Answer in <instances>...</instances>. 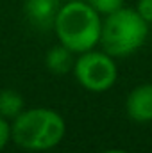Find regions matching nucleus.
<instances>
[{
    "instance_id": "ddd939ff",
    "label": "nucleus",
    "mask_w": 152,
    "mask_h": 153,
    "mask_svg": "<svg viewBox=\"0 0 152 153\" xmlns=\"http://www.w3.org/2000/svg\"><path fill=\"white\" fill-rule=\"evenodd\" d=\"M66 2H70V0H66Z\"/></svg>"
},
{
    "instance_id": "6e6552de",
    "label": "nucleus",
    "mask_w": 152,
    "mask_h": 153,
    "mask_svg": "<svg viewBox=\"0 0 152 153\" xmlns=\"http://www.w3.org/2000/svg\"><path fill=\"white\" fill-rule=\"evenodd\" d=\"M23 96L14 89H2L0 91V116L5 119H14L23 111Z\"/></svg>"
},
{
    "instance_id": "f257e3e1",
    "label": "nucleus",
    "mask_w": 152,
    "mask_h": 153,
    "mask_svg": "<svg viewBox=\"0 0 152 153\" xmlns=\"http://www.w3.org/2000/svg\"><path fill=\"white\" fill-rule=\"evenodd\" d=\"M66 134L63 116L54 109H23L11 123V139L25 152H47L56 148Z\"/></svg>"
},
{
    "instance_id": "1a4fd4ad",
    "label": "nucleus",
    "mask_w": 152,
    "mask_h": 153,
    "mask_svg": "<svg viewBox=\"0 0 152 153\" xmlns=\"http://www.w3.org/2000/svg\"><path fill=\"white\" fill-rule=\"evenodd\" d=\"M99 14H111L114 11H118L120 7H123V0H86Z\"/></svg>"
},
{
    "instance_id": "9d476101",
    "label": "nucleus",
    "mask_w": 152,
    "mask_h": 153,
    "mask_svg": "<svg viewBox=\"0 0 152 153\" xmlns=\"http://www.w3.org/2000/svg\"><path fill=\"white\" fill-rule=\"evenodd\" d=\"M136 11H138V14L150 25L152 23V0H138Z\"/></svg>"
},
{
    "instance_id": "9b49d317",
    "label": "nucleus",
    "mask_w": 152,
    "mask_h": 153,
    "mask_svg": "<svg viewBox=\"0 0 152 153\" xmlns=\"http://www.w3.org/2000/svg\"><path fill=\"white\" fill-rule=\"evenodd\" d=\"M9 141H11V123L0 116V152L5 148Z\"/></svg>"
},
{
    "instance_id": "f8f14e48",
    "label": "nucleus",
    "mask_w": 152,
    "mask_h": 153,
    "mask_svg": "<svg viewBox=\"0 0 152 153\" xmlns=\"http://www.w3.org/2000/svg\"><path fill=\"white\" fill-rule=\"evenodd\" d=\"M102 153H129V152H125V150H118V148H113V150H106V152H102Z\"/></svg>"
},
{
    "instance_id": "0eeeda50",
    "label": "nucleus",
    "mask_w": 152,
    "mask_h": 153,
    "mask_svg": "<svg viewBox=\"0 0 152 153\" xmlns=\"http://www.w3.org/2000/svg\"><path fill=\"white\" fill-rule=\"evenodd\" d=\"M45 64L48 71H52L54 75H66L74 70V64H75L74 52H70L63 45H56L47 52Z\"/></svg>"
},
{
    "instance_id": "20e7f679",
    "label": "nucleus",
    "mask_w": 152,
    "mask_h": 153,
    "mask_svg": "<svg viewBox=\"0 0 152 153\" xmlns=\"http://www.w3.org/2000/svg\"><path fill=\"white\" fill-rule=\"evenodd\" d=\"M74 75L84 89L91 93H104L114 85L118 78V68L114 59L104 50H88L75 59Z\"/></svg>"
},
{
    "instance_id": "f03ea898",
    "label": "nucleus",
    "mask_w": 152,
    "mask_h": 153,
    "mask_svg": "<svg viewBox=\"0 0 152 153\" xmlns=\"http://www.w3.org/2000/svg\"><path fill=\"white\" fill-rule=\"evenodd\" d=\"M100 14L86 0H70L57 11L54 30L59 45L74 53L93 50L100 43Z\"/></svg>"
},
{
    "instance_id": "39448f33",
    "label": "nucleus",
    "mask_w": 152,
    "mask_h": 153,
    "mask_svg": "<svg viewBox=\"0 0 152 153\" xmlns=\"http://www.w3.org/2000/svg\"><path fill=\"white\" fill-rule=\"evenodd\" d=\"M61 7L59 0H23V14L27 22L36 29H54L57 11Z\"/></svg>"
},
{
    "instance_id": "7ed1b4c3",
    "label": "nucleus",
    "mask_w": 152,
    "mask_h": 153,
    "mask_svg": "<svg viewBox=\"0 0 152 153\" xmlns=\"http://www.w3.org/2000/svg\"><path fill=\"white\" fill-rule=\"evenodd\" d=\"M149 36V23L136 9L120 7L106 16L100 29V45L111 57H127L138 52Z\"/></svg>"
},
{
    "instance_id": "423d86ee",
    "label": "nucleus",
    "mask_w": 152,
    "mask_h": 153,
    "mask_svg": "<svg viewBox=\"0 0 152 153\" xmlns=\"http://www.w3.org/2000/svg\"><path fill=\"white\" fill-rule=\"evenodd\" d=\"M127 116L134 123H150L152 121V84L136 85L125 100Z\"/></svg>"
}]
</instances>
